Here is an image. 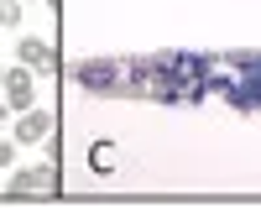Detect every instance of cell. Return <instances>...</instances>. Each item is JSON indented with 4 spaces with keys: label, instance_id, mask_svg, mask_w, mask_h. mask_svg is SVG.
Listing matches in <instances>:
<instances>
[{
    "label": "cell",
    "instance_id": "obj_7",
    "mask_svg": "<svg viewBox=\"0 0 261 209\" xmlns=\"http://www.w3.org/2000/svg\"><path fill=\"white\" fill-rule=\"evenodd\" d=\"M6 162H11V146H6V141H0V167H6Z\"/></svg>",
    "mask_w": 261,
    "mask_h": 209
},
{
    "label": "cell",
    "instance_id": "obj_3",
    "mask_svg": "<svg viewBox=\"0 0 261 209\" xmlns=\"http://www.w3.org/2000/svg\"><path fill=\"white\" fill-rule=\"evenodd\" d=\"M16 63L21 68H58V58H53V47L42 37H21L16 42Z\"/></svg>",
    "mask_w": 261,
    "mask_h": 209
},
{
    "label": "cell",
    "instance_id": "obj_6",
    "mask_svg": "<svg viewBox=\"0 0 261 209\" xmlns=\"http://www.w3.org/2000/svg\"><path fill=\"white\" fill-rule=\"evenodd\" d=\"M0 27H21V6L16 0H0Z\"/></svg>",
    "mask_w": 261,
    "mask_h": 209
},
{
    "label": "cell",
    "instance_id": "obj_1",
    "mask_svg": "<svg viewBox=\"0 0 261 209\" xmlns=\"http://www.w3.org/2000/svg\"><path fill=\"white\" fill-rule=\"evenodd\" d=\"M199 89L204 104H230L241 115H261V53H199Z\"/></svg>",
    "mask_w": 261,
    "mask_h": 209
},
{
    "label": "cell",
    "instance_id": "obj_10",
    "mask_svg": "<svg viewBox=\"0 0 261 209\" xmlns=\"http://www.w3.org/2000/svg\"><path fill=\"white\" fill-rule=\"evenodd\" d=\"M0 79H6V73H0Z\"/></svg>",
    "mask_w": 261,
    "mask_h": 209
},
{
    "label": "cell",
    "instance_id": "obj_4",
    "mask_svg": "<svg viewBox=\"0 0 261 209\" xmlns=\"http://www.w3.org/2000/svg\"><path fill=\"white\" fill-rule=\"evenodd\" d=\"M0 84H6V99H11V110H32V73L21 68V63H16V68H11L6 79H0Z\"/></svg>",
    "mask_w": 261,
    "mask_h": 209
},
{
    "label": "cell",
    "instance_id": "obj_2",
    "mask_svg": "<svg viewBox=\"0 0 261 209\" xmlns=\"http://www.w3.org/2000/svg\"><path fill=\"white\" fill-rule=\"evenodd\" d=\"M47 194H58V167L53 162L32 167V173H16L11 188H6V199H47Z\"/></svg>",
    "mask_w": 261,
    "mask_h": 209
},
{
    "label": "cell",
    "instance_id": "obj_5",
    "mask_svg": "<svg viewBox=\"0 0 261 209\" xmlns=\"http://www.w3.org/2000/svg\"><path fill=\"white\" fill-rule=\"evenodd\" d=\"M47 131H53V115L47 110H21V120H16V136L21 141H42Z\"/></svg>",
    "mask_w": 261,
    "mask_h": 209
},
{
    "label": "cell",
    "instance_id": "obj_8",
    "mask_svg": "<svg viewBox=\"0 0 261 209\" xmlns=\"http://www.w3.org/2000/svg\"><path fill=\"white\" fill-rule=\"evenodd\" d=\"M0 120H6V104H0Z\"/></svg>",
    "mask_w": 261,
    "mask_h": 209
},
{
    "label": "cell",
    "instance_id": "obj_9",
    "mask_svg": "<svg viewBox=\"0 0 261 209\" xmlns=\"http://www.w3.org/2000/svg\"><path fill=\"white\" fill-rule=\"evenodd\" d=\"M0 199H6V194H0Z\"/></svg>",
    "mask_w": 261,
    "mask_h": 209
}]
</instances>
